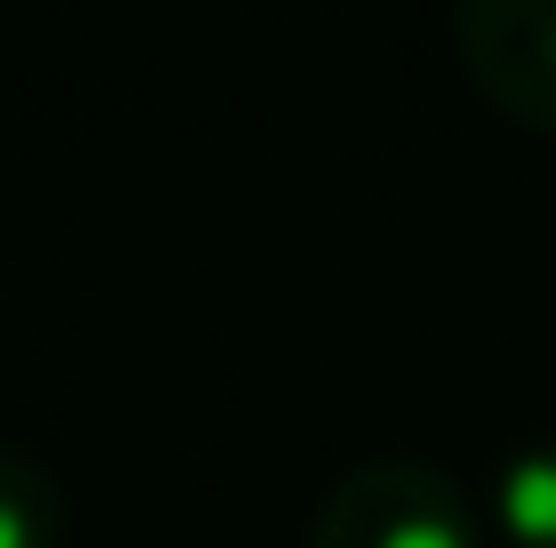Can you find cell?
Returning <instances> with one entry per match:
<instances>
[{
    "mask_svg": "<svg viewBox=\"0 0 556 548\" xmlns=\"http://www.w3.org/2000/svg\"><path fill=\"white\" fill-rule=\"evenodd\" d=\"M501 524L516 548H556V444H532L501 468Z\"/></svg>",
    "mask_w": 556,
    "mask_h": 548,
    "instance_id": "4",
    "label": "cell"
},
{
    "mask_svg": "<svg viewBox=\"0 0 556 548\" xmlns=\"http://www.w3.org/2000/svg\"><path fill=\"white\" fill-rule=\"evenodd\" d=\"M452 41L508 122L556 138V0H476L452 16Z\"/></svg>",
    "mask_w": 556,
    "mask_h": 548,
    "instance_id": "2",
    "label": "cell"
},
{
    "mask_svg": "<svg viewBox=\"0 0 556 548\" xmlns=\"http://www.w3.org/2000/svg\"><path fill=\"white\" fill-rule=\"evenodd\" d=\"M65 540V484L33 451L0 444V548H56Z\"/></svg>",
    "mask_w": 556,
    "mask_h": 548,
    "instance_id": "3",
    "label": "cell"
},
{
    "mask_svg": "<svg viewBox=\"0 0 556 548\" xmlns=\"http://www.w3.org/2000/svg\"><path fill=\"white\" fill-rule=\"evenodd\" d=\"M306 548H476L459 484L428 460H363L315 508Z\"/></svg>",
    "mask_w": 556,
    "mask_h": 548,
    "instance_id": "1",
    "label": "cell"
}]
</instances>
